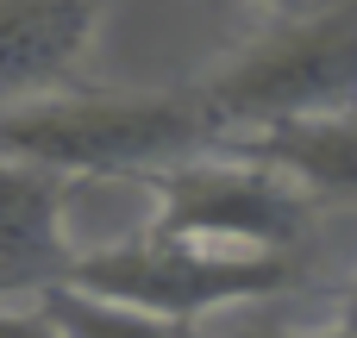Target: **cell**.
<instances>
[{"label":"cell","mask_w":357,"mask_h":338,"mask_svg":"<svg viewBox=\"0 0 357 338\" xmlns=\"http://www.w3.org/2000/svg\"><path fill=\"white\" fill-rule=\"evenodd\" d=\"M220 144L201 88H44L0 107V151L63 182L144 176L188 151Z\"/></svg>","instance_id":"1"},{"label":"cell","mask_w":357,"mask_h":338,"mask_svg":"<svg viewBox=\"0 0 357 338\" xmlns=\"http://www.w3.org/2000/svg\"><path fill=\"white\" fill-rule=\"evenodd\" d=\"M201 100L226 132L320 119L357 107V0H289L238 50L201 75Z\"/></svg>","instance_id":"2"},{"label":"cell","mask_w":357,"mask_h":338,"mask_svg":"<svg viewBox=\"0 0 357 338\" xmlns=\"http://www.w3.org/2000/svg\"><path fill=\"white\" fill-rule=\"evenodd\" d=\"M69 282L119 295L132 307H151L163 320H201L238 301H264L282 295L295 282V251H226V245H195V238H169L157 226L75 251Z\"/></svg>","instance_id":"3"},{"label":"cell","mask_w":357,"mask_h":338,"mask_svg":"<svg viewBox=\"0 0 357 338\" xmlns=\"http://www.w3.org/2000/svg\"><path fill=\"white\" fill-rule=\"evenodd\" d=\"M157 201L151 226L169 238H195V245H226V251H295V238L307 232L314 194L301 182H289L282 169L238 157L220 144V157L188 151L163 169L138 176Z\"/></svg>","instance_id":"4"},{"label":"cell","mask_w":357,"mask_h":338,"mask_svg":"<svg viewBox=\"0 0 357 338\" xmlns=\"http://www.w3.org/2000/svg\"><path fill=\"white\" fill-rule=\"evenodd\" d=\"M69 188L75 182L0 151V301L44 295L69 276L82 251L69 238Z\"/></svg>","instance_id":"5"},{"label":"cell","mask_w":357,"mask_h":338,"mask_svg":"<svg viewBox=\"0 0 357 338\" xmlns=\"http://www.w3.org/2000/svg\"><path fill=\"white\" fill-rule=\"evenodd\" d=\"M100 0H0V107L82 82Z\"/></svg>","instance_id":"6"},{"label":"cell","mask_w":357,"mask_h":338,"mask_svg":"<svg viewBox=\"0 0 357 338\" xmlns=\"http://www.w3.org/2000/svg\"><path fill=\"white\" fill-rule=\"evenodd\" d=\"M220 144L282 169L307 194L357 201V107L320 113V119H289V125H257V132H226Z\"/></svg>","instance_id":"7"},{"label":"cell","mask_w":357,"mask_h":338,"mask_svg":"<svg viewBox=\"0 0 357 338\" xmlns=\"http://www.w3.org/2000/svg\"><path fill=\"white\" fill-rule=\"evenodd\" d=\"M38 314L56 326V338H188L182 320H163L151 307H132L119 295H100V289H82V282H50L38 295Z\"/></svg>","instance_id":"8"},{"label":"cell","mask_w":357,"mask_h":338,"mask_svg":"<svg viewBox=\"0 0 357 338\" xmlns=\"http://www.w3.org/2000/svg\"><path fill=\"white\" fill-rule=\"evenodd\" d=\"M339 332H345V338H357V282L345 289V301H339Z\"/></svg>","instance_id":"9"},{"label":"cell","mask_w":357,"mask_h":338,"mask_svg":"<svg viewBox=\"0 0 357 338\" xmlns=\"http://www.w3.org/2000/svg\"><path fill=\"white\" fill-rule=\"evenodd\" d=\"M251 338H314V332H251ZM333 338H345V332H333Z\"/></svg>","instance_id":"10"},{"label":"cell","mask_w":357,"mask_h":338,"mask_svg":"<svg viewBox=\"0 0 357 338\" xmlns=\"http://www.w3.org/2000/svg\"><path fill=\"white\" fill-rule=\"evenodd\" d=\"M245 6H289V0H245Z\"/></svg>","instance_id":"11"}]
</instances>
